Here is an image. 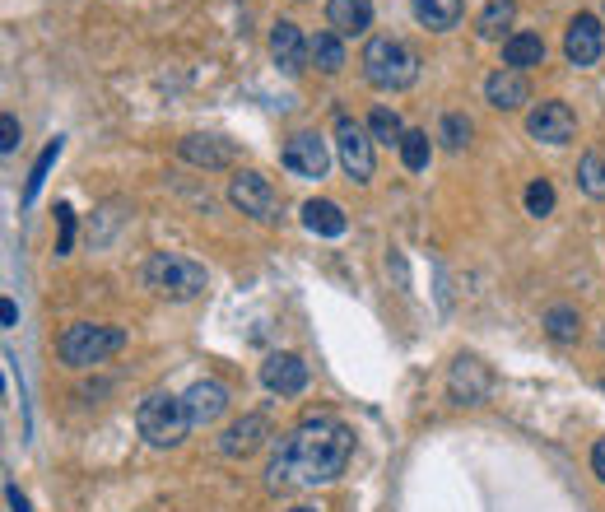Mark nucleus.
<instances>
[{
  "label": "nucleus",
  "mask_w": 605,
  "mask_h": 512,
  "mask_svg": "<svg viewBox=\"0 0 605 512\" xmlns=\"http://www.w3.org/2000/svg\"><path fill=\"white\" fill-rule=\"evenodd\" d=\"M354 452V429L336 415H308L289 438L280 443L270 461V489L280 485H331L345 475Z\"/></svg>",
  "instance_id": "f257e3e1"
},
{
  "label": "nucleus",
  "mask_w": 605,
  "mask_h": 512,
  "mask_svg": "<svg viewBox=\"0 0 605 512\" xmlns=\"http://www.w3.org/2000/svg\"><path fill=\"white\" fill-rule=\"evenodd\" d=\"M363 75H368L373 89L396 94V89H410L419 80V56L401 38H368V47H363Z\"/></svg>",
  "instance_id": "f03ea898"
},
{
  "label": "nucleus",
  "mask_w": 605,
  "mask_h": 512,
  "mask_svg": "<svg viewBox=\"0 0 605 512\" xmlns=\"http://www.w3.org/2000/svg\"><path fill=\"white\" fill-rule=\"evenodd\" d=\"M135 424H140V438L149 447H177L191 433L187 401L173 396V391H149L140 410H135Z\"/></svg>",
  "instance_id": "7ed1b4c3"
},
{
  "label": "nucleus",
  "mask_w": 605,
  "mask_h": 512,
  "mask_svg": "<svg viewBox=\"0 0 605 512\" xmlns=\"http://www.w3.org/2000/svg\"><path fill=\"white\" fill-rule=\"evenodd\" d=\"M121 345H126V331H121V326L75 322V326H66V336L56 340V354H61V364H70V368H94V364H108Z\"/></svg>",
  "instance_id": "20e7f679"
},
{
  "label": "nucleus",
  "mask_w": 605,
  "mask_h": 512,
  "mask_svg": "<svg viewBox=\"0 0 605 512\" xmlns=\"http://www.w3.org/2000/svg\"><path fill=\"white\" fill-rule=\"evenodd\" d=\"M145 284L159 298L187 303V298L205 294V266H196L191 256H177V252H154L145 261Z\"/></svg>",
  "instance_id": "39448f33"
},
{
  "label": "nucleus",
  "mask_w": 605,
  "mask_h": 512,
  "mask_svg": "<svg viewBox=\"0 0 605 512\" xmlns=\"http://www.w3.org/2000/svg\"><path fill=\"white\" fill-rule=\"evenodd\" d=\"M229 201L238 205L242 215L261 219V224L280 219V196L270 187V177H261L256 168H238V173L229 177Z\"/></svg>",
  "instance_id": "423d86ee"
},
{
  "label": "nucleus",
  "mask_w": 605,
  "mask_h": 512,
  "mask_svg": "<svg viewBox=\"0 0 605 512\" xmlns=\"http://www.w3.org/2000/svg\"><path fill=\"white\" fill-rule=\"evenodd\" d=\"M336 149H340V163L354 182H373V135L368 126H359L354 117L340 112L336 117Z\"/></svg>",
  "instance_id": "0eeeda50"
},
{
  "label": "nucleus",
  "mask_w": 605,
  "mask_h": 512,
  "mask_svg": "<svg viewBox=\"0 0 605 512\" xmlns=\"http://www.w3.org/2000/svg\"><path fill=\"white\" fill-rule=\"evenodd\" d=\"M447 391H452V401L457 405H484L489 401V391H494V373H489L484 359L461 354L457 364H452V373H447Z\"/></svg>",
  "instance_id": "6e6552de"
},
{
  "label": "nucleus",
  "mask_w": 605,
  "mask_h": 512,
  "mask_svg": "<svg viewBox=\"0 0 605 512\" xmlns=\"http://www.w3.org/2000/svg\"><path fill=\"white\" fill-rule=\"evenodd\" d=\"M526 131H531V140H540V145H568L573 131H578V117H573L568 103L550 98V103H536V108H531Z\"/></svg>",
  "instance_id": "1a4fd4ad"
},
{
  "label": "nucleus",
  "mask_w": 605,
  "mask_h": 512,
  "mask_svg": "<svg viewBox=\"0 0 605 512\" xmlns=\"http://www.w3.org/2000/svg\"><path fill=\"white\" fill-rule=\"evenodd\" d=\"M284 168L298 177H326V168H331V149H326V140L317 131H298L289 135V145H284Z\"/></svg>",
  "instance_id": "9d476101"
},
{
  "label": "nucleus",
  "mask_w": 605,
  "mask_h": 512,
  "mask_svg": "<svg viewBox=\"0 0 605 512\" xmlns=\"http://www.w3.org/2000/svg\"><path fill=\"white\" fill-rule=\"evenodd\" d=\"M601 47H605V28L596 14H578L564 33V56L568 66H596L601 61Z\"/></svg>",
  "instance_id": "9b49d317"
},
{
  "label": "nucleus",
  "mask_w": 605,
  "mask_h": 512,
  "mask_svg": "<svg viewBox=\"0 0 605 512\" xmlns=\"http://www.w3.org/2000/svg\"><path fill=\"white\" fill-rule=\"evenodd\" d=\"M187 401V415H191V429H205V424H215L224 410H229V387L215 378H201L196 387L182 396Z\"/></svg>",
  "instance_id": "f8f14e48"
},
{
  "label": "nucleus",
  "mask_w": 605,
  "mask_h": 512,
  "mask_svg": "<svg viewBox=\"0 0 605 512\" xmlns=\"http://www.w3.org/2000/svg\"><path fill=\"white\" fill-rule=\"evenodd\" d=\"M266 438H270V424H266V415H242L238 424H229L224 429V438H219V452L224 457H252V452H261L266 447Z\"/></svg>",
  "instance_id": "ddd939ff"
},
{
  "label": "nucleus",
  "mask_w": 605,
  "mask_h": 512,
  "mask_svg": "<svg viewBox=\"0 0 605 512\" xmlns=\"http://www.w3.org/2000/svg\"><path fill=\"white\" fill-rule=\"evenodd\" d=\"M261 382L275 396H298V391L308 387V364L298 354H270L266 364H261Z\"/></svg>",
  "instance_id": "4468645a"
},
{
  "label": "nucleus",
  "mask_w": 605,
  "mask_h": 512,
  "mask_svg": "<svg viewBox=\"0 0 605 512\" xmlns=\"http://www.w3.org/2000/svg\"><path fill=\"white\" fill-rule=\"evenodd\" d=\"M270 56H275V66L284 75H298V70L308 66V38L298 33V24L280 19V24L270 28Z\"/></svg>",
  "instance_id": "2eb2a0df"
},
{
  "label": "nucleus",
  "mask_w": 605,
  "mask_h": 512,
  "mask_svg": "<svg viewBox=\"0 0 605 512\" xmlns=\"http://www.w3.org/2000/svg\"><path fill=\"white\" fill-rule=\"evenodd\" d=\"M484 98H489V108H498V112H517L531 98V84H526V75L522 70H494L489 80H484Z\"/></svg>",
  "instance_id": "dca6fc26"
},
{
  "label": "nucleus",
  "mask_w": 605,
  "mask_h": 512,
  "mask_svg": "<svg viewBox=\"0 0 605 512\" xmlns=\"http://www.w3.org/2000/svg\"><path fill=\"white\" fill-rule=\"evenodd\" d=\"M326 24L340 38H363L373 28V0H326Z\"/></svg>",
  "instance_id": "f3484780"
},
{
  "label": "nucleus",
  "mask_w": 605,
  "mask_h": 512,
  "mask_svg": "<svg viewBox=\"0 0 605 512\" xmlns=\"http://www.w3.org/2000/svg\"><path fill=\"white\" fill-rule=\"evenodd\" d=\"M177 154L187 163H196V168H229L233 163V145L219 140V135H187V140L177 145Z\"/></svg>",
  "instance_id": "a211bd4d"
},
{
  "label": "nucleus",
  "mask_w": 605,
  "mask_h": 512,
  "mask_svg": "<svg viewBox=\"0 0 605 512\" xmlns=\"http://www.w3.org/2000/svg\"><path fill=\"white\" fill-rule=\"evenodd\" d=\"M308 61L322 70V75H340V70H345V42H340V33L326 28V33L308 38Z\"/></svg>",
  "instance_id": "6ab92c4d"
},
{
  "label": "nucleus",
  "mask_w": 605,
  "mask_h": 512,
  "mask_svg": "<svg viewBox=\"0 0 605 512\" xmlns=\"http://www.w3.org/2000/svg\"><path fill=\"white\" fill-rule=\"evenodd\" d=\"M503 61H508V70H531L545 61V42H540V33H512L508 42H503Z\"/></svg>",
  "instance_id": "aec40b11"
},
{
  "label": "nucleus",
  "mask_w": 605,
  "mask_h": 512,
  "mask_svg": "<svg viewBox=\"0 0 605 512\" xmlns=\"http://www.w3.org/2000/svg\"><path fill=\"white\" fill-rule=\"evenodd\" d=\"M415 5V19L433 33H447V28L461 24V0H410Z\"/></svg>",
  "instance_id": "412c9836"
},
{
  "label": "nucleus",
  "mask_w": 605,
  "mask_h": 512,
  "mask_svg": "<svg viewBox=\"0 0 605 512\" xmlns=\"http://www.w3.org/2000/svg\"><path fill=\"white\" fill-rule=\"evenodd\" d=\"M303 224H308V233L340 238V233H345V210H340L336 201H308L303 205Z\"/></svg>",
  "instance_id": "4be33fe9"
},
{
  "label": "nucleus",
  "mask_w": 605,
  "mask_h": 512,
  "mask_svg": "<svg viewBox=\"0 0 605 512\" xmlns=\"http://www.w3.org/2000/svg\"><path fill=\"white\" fill-rule=\"evenodd\" d=\"M512 19H517V0H489L480 10V19H475V33H480V38H498Z\"/></svg>",
  "instance_id": "5701e85b"
},
{
  "label": "nucleus",
  "mask_w": 605,
  "mask_h": 512,
  "mask_svg": "<svg viewBox=\"0 0 605 512\" xmlns=\"http://www.w3.org/2000/svg\"><path fill=\"white\" fill-rule=\"evenodd\" d=\"M545 331H550L559 345H573V340L582 336V317L573 308H564V303H559V308L545 312Z\"/></svg>",
  "instance_id": "b1692460"
},
{
  "label": "nucleus",
  "mask_w": 605,
  "mask_h": 512,
  "mask_svg": "<svg viewBox=\"0 0 605 512\" xmlns=\"http://www.w3.org/2000/svg\"><path fill=\"white\" fill-rule=\"evenodd\" d=\"M61 159V135H56L52 145L38 154V163H33V173H28V182H24V205H33L38 201V191H42V182H47V173H52V163Z\"/></svg>",
  "instance_id": "393cba45"
},
{
  "label": "nucleus",
  "mask_w": 605,
  "mask_h": 512,
  "mask_svg": "<svg viewBox=\"0 0 605 512\" xmlns=\"http://www.w3.org/2000/svg\"><path fill=\"white\" fill-rule=\"evenodd\" d=\"M368 135H373L377 145H396V149H401L405 126H401V117H396L391 108H377L373 117H368Z\"/></svg>",
  "instance_id": "a878e982"
},
{
  "label": "nucleus",
  "mask_w": 605,
  "mask_h": 512,
  "mask_svg": "<svg viewBox=\"0 0 605 512\" xmlns=\"http://www.w3.org/2000/svg\"><path fill=\"white\" fill-rule=\"evenodd\" d=\"M429 135L424 131H405V140H401V163L410 168V173H424L429 168Z\"/></svg>",
  "instance_id": "bb28decb"
},
{
  "label": "nucleus",
  "mask_w": 605,
  "mask_h": 512,
  "mask_svg": "<svg viewBox=\"0 0 605 512\" xmlns=\"http://www.w3.org/2000/svg\"><path fill=\"white\" fill-rule=\"evenodd\" d=\"M438 140H443L447 149H466L471 145V117H466V112H447Z\"/></svg>",
  "instance_id": "cd10ccee"
},
{
  "label": "nucleus",
  "mask_w": 605,
  "mask_h": 512,
  "mask_svg": "<svg viewBox=\"0 0 605 512\" xmlns=\"http://www.w3.org/2000/svg\"><path fill=\"white\" fill-rule=\"evenodd\" d=\"M554 210V187L545 182V177H536L531 187H526V215H536V219H545Z\"/></svg>",
  "instance_id": "c85d7f7f"
},
{
  "label": "nucleus",
  "mask_w": 605,
  "mask_h": 512,
  "mask_svg": "<svg viewBox=\"0 0 605 512\" xmlns=\"http://www.w3.org/2000/svg\"><path fill=\"white\" fill-rule=\"evenodd\" d=\"M578 177H582V191H587V196H605V159L601 154H587Z\"/></svg>",
  "instance_id": "c756f323"
},
{
  "label": "nucleus",
  "mask_w": 605,
  "mask_h": 512,
  "mask_svg": "<svg viewBox=\"0 0 605 512\" xmlns=\"http://www.w3.org/2000/svg\"><path fill=\"white\" fill-rule=\"evenodd\" d=\"M56 256H66L70 252V243H75V210L70 205H56Z\"/></svg>",
  "instance_id": "7c9ffc66"
},
{
  "label": "nucleus",
  "mask_w": 605,
  "mask_h": 512,
  "mask_svg": "<svg viewBox=\"0 0 605 512\" xmlns=\"http://www.w3.org/2000/svg\"><path fill=\"white\" fill-rule=\"evenodd\" d=\"M14 149H19V122L5 112L0 117V154H14Z\"/></svg>",
  "instance_id": "2f4dec72"
},
{
  "label": "nucleus",
  "mask_w": 605,
  "mask_h": 512,
  "mask_svg": "<svg viewBox=\"0 0 605 512\" xmlns=\"http://www.w3.org/2000/svg\"><path fill=\"white\" fill-rule=\"evenodd\" d=\"M592 471H596V480H601V485H605V438L592 447Z\"/></svg>",
  "instance_id": "473e14b6"
},
{
  "label": "nucleus",
  "mask_w": 605,
  "mask_h": 512,
  "mask_svg": "<svg viewBox=\"0 0 605 512\" xmlns=\"http://www.w3.org/2000/svg\"><path fill=\"white\" fill-rule=\"evenodd\" d=\"M5 499H10V508H14V512H28V499H24V494H19L14 485H5Z\"/></svg>",
  "instance_id": "72a5a7b5"
},
{
  "label": "nucleus",
  "mask_w": 605,
  "mask_h": 512,
  "mask_svg": "<svg viewBox=\"0 0 605 512\" xmlns=\"http://www.w3.org/2000/svg\"><path fill=\"white\" fill-rule=\"evenodd\" d=\"M0 322H5V326L19 322V308H14V298H5V303H0Z\"/></svg>",
  "instance_id": "f704fd0d"
},
{
  "label": "nucleus",
  "mask_w": 605,
  "mask_h": 512,
  "mask_svg": "<svg viewBox=\"0 0 605 512\" xmlns=\"http://www.w3.org/2000/svg\"><path fill=\"white\" fill-rule=\"evenodd\" d=\"M289 512H317V508H289Z\"/></svg>",
  "instance_id": "c9c22d12"
}]
</instances>
